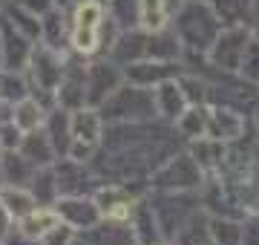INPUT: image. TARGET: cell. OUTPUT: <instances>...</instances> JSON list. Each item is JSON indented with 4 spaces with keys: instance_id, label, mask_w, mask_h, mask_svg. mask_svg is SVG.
<instances>
[{
    "instance_id": "9c48e42d",
    "label": "cell",
    "mask_w": 259,
    "mask_h": 245,
    "mask_svg": "<svg viewBox=\"0 0 259 245\" xmlns=\"http://www.w3.org/2000/svg\"><path fill=\"white\" fill-rule=\"evenodd\" d=\"M87 61L90 58L78 55V52H66V66L64 78L55 90V104L69 113L87 107Z\"/></svg>"
},
{
    "instance_id": "74e56055",
    "label": "cell",
    "mask_w": 259,
    "mask_h": 245,
    "mask_svg": "<svg viewBox=\"0 0 259 245\" xmlns=\"http://www.w3.org/2000/svg\"><path fill=\"white\" fill-rule=\"evenodd\" d=\"M20 139H23V130H20L15 121H3L0 124V153L3 150H18Z\"/></svg>"
},
{
    "instance_id": "f1b7e54d",
    "label": "cell",
    "mask_w": 259,
    "mask_h": 245,
    "mask_svg": "<svg viewBox=\"0 0 259 245\" xmlns=\"http://www.w3.org/2000/svg\"><path fill=\"white\" fill-rule=\"evenodd\" d=\"M0 202H3V208H6L15 219H23L26 214H32L37 208L32 190L18 188V185H3V188H0Z\"/></svg>"
},
{
    "instance_id": "bcb514c9",
    "label": "cell",
    "mask_w": 259,
    "mask_h": 245,
    "mask_svg": "<svg viewBox=\"0 0 259 245\" xmlns=\"http://www.w3.org/2000/svg\"><path fill=\"white\" fill-rule=\"evenodd\" d=\"M167 3H170V9H176V6L182 3V0H167Z\"/></svg>"
},
{
    "instance_id": "2e32d148",
    "label": "cell",
    "mask_w": 259,
    "mask_h": 245,
    "mask_svg": "<svg viewBox=\"0 0 259 245\" xmlns=\"http://www.w3.org/2000/svg\"><path fill=\"white\" fill-rule=\"evenodd\" d=\"M37 44L58 49V52H69V12H66V6H55L40 18V40Z\"/></svg>"
},
{
    "instance_id": "5b68a950",
    "label": "cell",
    "mask_w": 259,
    "mask_h": 245,
    "mask_svg": "<svg viewBox=\"0 0 259 245\" xmlns=\"http://www.w3.org/2000/svg\"><path fill=\"white\" fill-rule=\"evenodd\" d=\"M204 179L207 173L196 165L187 147H179L150 173V190H202Z\"/></svg>"
},
{
    "instance_id": "f546056e",
    "label": "cell",
    "mask_w": 259,
    "mask_h": 245,
    "mask_svg": "<svg viewBox=\"0 0 259 245\" xmlns=\"http://www.w3.org/2000/svg\"><path fill=\"white\" fill-rule=\"evenodd\" d=\"M58 222H61V219H58L55 208H35L32 214H26L23 219H18V228L29 236V239L40 242V236L47 234L52 225H58Z\"/></svg>"
},
{
    "instance_id": "e575fe53",
    "label": "cell",
    "mask_w": 259,
    "mask_h": 245,
    "mask_svg": "<svg viewBox=\"0 0 259 245\" xmlns=\"http://www.w3.org/2000/svg\"><path fill=\"white\" fill-rule=\"evenodd\" d=\"M239 78H245L248 84L259 87V40L250 35L248 47H245V55H242V64H239Z\"/></svg>"
},
{
    "instance_id": "7a4b0ae2",
    "label": "cell",
    "mask_w": 259,
    "mask_h": 245,
    "mask_svg": "<svg viewBox=\"0 0 259 245\" xmlns=\"http://www.w3.org/2000/svg\"><path fill=\"white\" fill-rule=\"evenodd\" d=\"M170 29L176 32L185 55H207V49L213 47L216 35L222 32V23H219L210 3H204V0H182L173 9Z\"/></svg>"
},
{
    "instance_id": "7bdbcfd3",
    "label": "cell",
    "mask_w": 259,
    "mask_h": 245,
    "mask_svg": "<svg viewBox=\"0 0 259 245\" xmlns=\"http://www.w3.org/2000/svg\"><path fill=\"white\" fill-rule=\"evenodd\" d=\"M250 35L259 40V20H253V23H250Z\"/></svg>"
},
{
    "instance_id": "83f0119b",
    "label": "cell",
    "mask_w": 259,
    "mask_h": 245,
    "mask_svg": "<svg viewBox=\"0 0 259 245\" xmlns=\"http://www.w3.org/2000/svg\"><path fill=\"white\" fill-rule=\"evenodd\" d=\"M29 190H32V196H35L37 208H52L61 196V190H58V179H55V168L49 165V168H37L32 182H29Z\"/></svg>"
},
{
    "instance_id": "ee69618b",
    "label": "cell",
    "mask_w": 259,
    "mask_h": 245,
    "mask_svg": "<svg viewBox=\"0 0 259 245\" xmlns=\"http://www.w3.org/2000/svg\"><path fill=\"white\" fill-rule=\"evenodd\" d=\"M250 9H253V20H259V0H250Z\"/></svg>"
},
{
    "instance_id": "d6986e66",
    "label": "cell",
    "mask_w": 259,
    "mask_h": 245,
    "mask_svg": "<svg viewBox=\"0 0 259 245\" xmlns=\"http://www.w3.org/2000/svg\"><path fill=\"white\" fill-rule=\"evenodd\" d=\"M83 239L90 245H139L133 225L130 222H118V219H101L95 228L83 231Z\"/></svg>"
},
{
    "instance_id": "484cf974",
    "label": "cell",
    "mask_w": 259,
    "mask_h": 245,
    "mask_svg": "<svg viewBox=\"0 0 259 245\" xmlns=\"http://www.w3.org/2000/svg\"><path fill=\"white\" fill-rule=\"evenodd\" d=\"M210 6L222 26H250L253 23L250 0H210Z\"/></svg>"
},
{
    "instance_id": "cb8c5ba5",
    "label": "cell",
    "mask_w": 259,
    "mask_h": 245,
    "mask_svg": "<svg viewBox=\"0 0 259 245\" xmlns=\"http://www.w3.org/2000/svg\"><path fill=\"white\" fill-rule=\"evenodd\" d=\"M173 242H176V245H213L210 214H207L204 208H199L193 217L182 225V231L176 234V239H173Z\"/></svg>"
},
{
    "instance_id": "681fc988",
    "label": "cell",
    "mask_w": 259,
    "mask_h": 245,
    "mask_svg": "<svg viewBox=\"0 0 259 245\" xmlns=\"http://www.w3.org/2000/svg\"><path fill=\"white\" fill-rule=\"evenodd\" d=\"M6 3H9V0H0V6H6Z\"/></svg>"
},
{
    "instance_id": "3957f363",
    "label": "cell",
    "mask_w": 259,
    "mask_h": 245,
    "mask_svg": "<svg viewBox=\"0 0 259 245\" xmlns=\"http://www.w3.org/2000/svg\"><path fill=\"white\" fill-rule=\"evenodd\" d=\"M98 110L104 115V124H130V121H153V118H158L153 90L130 84V81H124Z\"/></svg>"
},
{
    "instance_id": "ab89813d",
    "label": "cell",
    "mask_w": 259,
    "mask_h": 245,
    "mask_svg": "<svg viewBox=\"0 0 259 245\" xmlns=\"http://www.w3.org/2000/svg\"><path fill=\"white\" fill-rule=\"evenodd\" d=\"M12 3L23 6L26 12H32V15H37V18H44L47 12H52L58 6V0H12Z\"/></svg>"
},
{
    "instance_id": "f907efd6",
    "label": "cell",
    "mask_w": 259,
    "mask_h": 245,
    "mask_svg": "<svg viewBox=\"0 0 259 245\" xmlns=\"http://www.w3.org/2000/svg\"><path fill=\"white\" fill-rule=\"evenodd\" d=\"M0 18H3V6H0Z\"/></svg>"
},
{
    "instance_id": "7402d4cb",
    "label": "cell",
    "mask_w": 259,
    "mask_h": 245,
    "mask_svg": "<svg viewBox=\"0 0 259 245\" xmlns=\"http://www.w3.org/2000/svg\"><path fill=\"white\" fill-rule=\"evenodd\" d=\"M0 168H3V182H6V185L29 188V182L35 176L37 165H32L20 150H3L0 153Z\"/></svg>"
},
{
    "instance_id": "4316f807",
    "label": "cell",
    "mask_w": 259,
    "mask_h": 245,
    "mask_svg": "<svg viewBox=\"0 0 259 245\" xmlns=\"http://www.w3.org/2000/svg\"><path fill=\"white\" fill-rule=\"evenodd\" d=\"M26 95H32V84H29L26 69H9V66H3L0 69V101L18 104Z\"/></svg>"
},
{
    "instance_id": "52a82bcc",
    "label": "cell",
    "mask_w": 259,
    "mask_h": 245,
    "mask_svg": "<svg viewBox=\"0 0 259 245\" xmlns=\"http://www.w3.org/2000/svg\"><path fill=\"white\" fill-rule=\"evenodd\" d=\"M250 40V26H222L213 47L207 49V64L222 72H239L242 55Z\"/></svg>"
},
{
    "instance_id": "816d5d0a",
    "label": "cell",
    "mask_w": 259,
    "mask_h": 245,
    "mask_svg": "<svg viewBox=\"0 0 259 245\" xmlns=\"http://www.w3.org/2000/svg\"><path fill=\"white\" fill-rule=\"evenodd\" d=\"M204 3H210V0H204Z\"/></svg>"
},
{
    "instance_id": "4dcf8cb0",
    "label": "cell",
    "mask_w": 259,
    "mask_h": 245,
    "mask_svg": "<svg viewBox=\"0 0 259 245\" xmlns=\"http://www.w3.org/2000/svg\"><path fill=\"white\" fill-rule=\"evenodd\" d=\"M47 113H49V107H44V104L35 98V95H26L23 101L15 104V124H18L23 133L37 130V127H44V118H47Z\"/></svg>"
},
{
    "instance_id": "6da1fadb",
    "label": "cell",
    "mask_w": 259,
    "mask_h": 245,
    "mask_svg": "<svg viewBox=\"0 0 259 245\" xmlns=\"http://www.w3.org/2000/svg\"><path fill=\"white\" fill-rule=\"evenodd\" d=\"M69 12V52H78L83 58L107 55L112 40L118 38V29L107 18L104 0H78L75 6H66Z\"/></svg>"
},
{
    "instance_id": "60d3db41",
    "label": "cell",
    "mask_w": 259,
    "mask_h": 245,
    "mask_svg": "<svg viewBox=\"0 0 259 245\" xmlns=\"http://www.w3.org/2000/svg\"><path fill=\"white\" fill-rule=\"evenodd\" d=\"M15 225H18V219L12 217L9 211L3 208V202H0V245H3V239L12 234V228H15Z\"/></svg>"
},
{
    "instance_id": "f6af8a7d",
    "label": "cell",
    "mask_w": 259,
    "mask_h": 245,
    "mask_svg": "<svg viewBox=\"0 0 259 245\" xmlns=\"http://www.w3.org/2000/svg\"><path fill=\"white\" fill-rule=\"evenodd\" d=\"M72 245H90V242H87V239H83L81 234H78V236H75V239H72Z\"/></svg>"
},
{
    "instance_id": "1f68e13d",
    "label": "cell",
    "mask_w": 259,
    "mask_h": 245,
    "mask_svg": "<svg viewBox=\"0 0 259 245\" xmlns=\"http://www.w3.org/2000/svg\"><path fill=\"white\" fill-rule=\"evenodd\" d=\"M173 9L167 0H141V29L144 32H158L170 26Z\"/></svg>"
},
{
    "instance_id": "d590c367",
    "label": "cell",
    "mask_w": 259,
    "mask_h": 245,
    "mask_svg": "<svg viewBox=\"0 0 259 245\" xmlns=\"http://www.w3.org/2000/svg\"><path fill=\"white\" fill-rule=\"evenodd\" d=\"M75 236L78 234H75L66 222H58V225H52L47 234L40 236V245H72Z\"/></svg>"
},
{
    "instance_id": "836d02e7",
    "label": "cell",
    "mask_w": 259,
    "mask_h": 245,
    "mask_svg": "<svg viewBox=\"0 0 259 245\" xmlns=\"http://www.w3.org/2000/svg\"><path fill=\"white\" fill-rule=\"evenodd\" d=\"M213 245H242V219L233 217H210Z\"/></svg>"
},
{
    "instance_id": "ffe728a7",
    "label": "cell",
    "mask_w": 259,
    "mask_h": 245,
    "mask_svg": "<svg viewBox=\"0 0 259 245\" xmlns=\"http://www.w3.org/2000/svg\"><path fill=\"white\" fill-rule=\"evenodd\" d=\"M18 150L23 153L32 165H37V168H49V165H55L58 161V153H55V147H52V142H49V136H47L44 127L23 133Z\"/></svg>"
},
{
    "instance_id": "8992f818",
    "label": "cell",
    "mask_w": 259,
    "mask_h": 245,
    "mask_svg": "<svg viewBox=\"0 0 259 245\" xmlns=\"http://www.w3.org/2000/svg\"><path fill=\"white\" fill-rule=\"evenodd\" d=\"M124 66L112 58L95 55L87 61V107H101L121 84H124Z\"/></svg>"
},
{
    "instance_id": "44dd1931",
    "label": "cell",
    "mask_w": 259,
    "mask_h": 245,
    "mask_svg": "<svg viewBox=\"0 0 259 245\" xmlns=\"http://www.w3.org/2000/svg\"><path fill=\"white\" fill-rule=\"evenodd\" d=\"M72 139L87 144H101L104 139V115L98 107H81L72 113Z\"/></svg>"
},
{
    "instance_id": "8d00e7d4",
    "label": "cell",
    "mask_w": 259,
    "mask_h": 245,
    "mask_svg": "<svg viewBox=\"0 0 259 245\" xmlns=\"http://www.w3.org/2000/svg\"><path fill=\"white\" fill-rule=\"evenodd\" d=\"M242 245H259V211H245L242 217Z\"/></svg>"
},
{
    "instance_id": "30bf717a",
    "label": "cell",
    "mask_w": 259,
    "mask_h": 245,
    "mask_svg": "<svg viewBox=\"0 0 259 245\" xmlns=\"http://www.w3.org/2000/svg\"><path fill=\"white\" fill-rule=\"evenodd\" d=\"M52 208H55L58 219L66 222L75 234L90 231V228H95L104 219V214H101V208H98V202H95V196H58V202Z\"/></svg>"
},
{
    "instance_id": "f35d334b",
    "label": "cell",
    "mask_w": 259,
    "mask_h": 245,
    "mask_svg": "<svg viewBox=\"0 0 259 245\" xmlns=\"http://www.w3.org/2000/svg\"><path fill=\"white\" fill-rule=\"evenodd\" d=\"M95 153H98V147H95V144H87V142L72 139V144H69V153H66V156H69V159H75V161H87V165H90V161L95 159Z\"/></svg>"
},
{
    "instance_id": "b9f144b4",
    "label": "cell",
    "mask_w": 259,
    "mask_h": 245,
    "mask_svg": "<svg viewBox=\"0 0 259 245\" xmlns=\"http://www.w3.org/2000/svg\"><path fill=\"white\" fill-rule=\"evenodd\" d=\"M3 245H40V242H35V239H29L26 234H23V231H20L18 225L12 228V234L6 236V239H3Z\"/></svg>"
},
{
    "instance_id": "8fae6325",
    "label": "cell",
    "mask_w": 259,
    "mask_h": 245,
    "mask_svg": "<svg viewBox=\"0 0 259 245\" xmlns=\"http://www.w3.org/2000/svg\"><path fill=\"white\" fill-rule=\"evenodd\" d=\"M187 66L185 61H156V58H144V61H136V64L124 66V78L130 84L139 87H153L161 84V81H170V78H179Z\"/></svg>"
},
{
    "instance_id": "d6a6232c",
    "label": "cell",
    "mask_w": 259,
    "mask_h": 245,
    "mask_svg": "<svg viewBox=\"0 0 259 245\" xmlns=\"http://www.w3.org/2000/svg\"><path fill=\"white\" fill-rule=\"evenodd\" d=\"M3 18L9 20L15 29H20L26 38H32L35 44L40 40V18H37V15H32V12H26L23 6H18V3L9 0V3L3 6Z\"/></svg>"
},
{
    "instance_id": "7dc6e473",
    "label": "cell",
    "mask_w": 259,
    "mask_h": 245,
    "mask_svg": "<svg viewBox=\"0 0 259 245\" xmlns=\"http://www.w3.org/2000/svg\"><path fill=\"white\" fill-rule=\"evenodd\" d=\"M3 185H6V182H3V168H0V188H3Z\"/></svg>"
},
{
    "instance_id": "e0dca14e",
    "label": "cell",
    "mask_w": 259,
    "mask_h": 245,
    "mask_svg": "<svg viewBox=\"0 0 259 245\" xmlns=\"http://www.w3.org/2000/svg\"><path fill=\"white\" fill-rule=\"evenodd\" d=\"M187 153L196 159V165L210 176V173H219L225 168V156H228V144L219 142V139H210V136H199L193 142L185 144Z\"/></svg>"
},
{
    "instance_id": "ac0fdd59",
    "label": "cell",
    "mask_w": 259,
    "mask_h": 245,
    "mask_svg": "<svg viewBox=\"0 0 259 245\" xmlns=\"http://www.w3.org/2000/svg\"><path fill=\"white\" fill-rule=\"evenodd\" d=\"M44 130H47L49 142L55 147L58 159H64L69 153V144H72V113L55 104L47 113V118H44Z\"/></svg>"
},
{
    "instance_id": "7c38bea8",
    "label": "cell",
    "mask_w": 259,
    "mask_h": 245,
    "mask_svg": "<svg viewBox=\"0 0 259 245\" xmlns=\"http://www.w3.org/2000/svg\"><path fill=\"white\" fill-rule=\"evenodd\" d=\"M245 130H248V115L245 113L225 107V104H210V110H207V136L210 139L233 144L245 136Z\"/></svg>"
},
{
    "instance_id": "ba28073f",
    "label": "cell",
    "mask_w": 259,
    "mask_h": 245,
    "mask_svg": "<svg viewBox=\"0 0 259 245\" xmlns=\"http://www.w3.org/2000/svg\"><path fill=\"white\" fill-rule=\"evenodd\" d=\"M52 168H55L61 196H95V190L104 185L98 179V173L93 170V165H87V161H75L69 156H64Z\"/></svg>"
},
{
    "instance_id": "5bb4252c",
    "label": "cell",
    "mask_w": 259,
    "mask_h": 245,
    "mask_svg": "<svg viewBox=\"0 0 259 245\" xmlns=\"http://www.w3.org/2000/svg\"><path fill=\"white\" fill-rule=\"evenodd\" d=\"M147 55H150V32H144V29L118 32V38L112 40V47L107 49V58H112L118 66H130L136 61H144Z\"/></svg>"
},
{
    "instance_id": "603a6c76",
    "label": "cell",
    "mask_w": 259,
    "mask_h": 245,
    "mask_svg": "<svg viewBox=\"0 0 259 245\" xmlns=\"http://www.w3.org/2000/svg\"><path fill=\"white\" fill-rule=\"evenodd\" d=\"M207 110H210V104H190L185 113L179 115V121L173 127H176L179 139L185 144L199 139V136H207Z\"/></svg>"
},
{
    "instance_id": "4fadbf2b",
    "label": "cell",
    "mask_w": 259,
    "mask_h": 245,
    "mask_svg": "<svg viewBox=\"0 0 259 245\" xmlns=\"http://www.w3.org/2000/svg\"><path fill=\"white\" fill-rule=\"evenodd\" d=\"M0 47H3V66L9 69H26L35 40L26 38L20 29H15L6 18H0Z\"/></svg>"
},
{
    "instance_id": "d4e9b609",
    "label": "cell",
    "mask_w": 259,
    "mask_h": 245,
    "mask_svg": "<svg viewBox=\"0 0 259 245\" xmlns=\"http://www.w3.org/2000/svg\"><path fill=\"white\" fill-rule=\"evenodd\" d=\"M104 6L118 32L141 29V0H104Z\"/></svg>"
},
{
    "instance_id": "9a60e30c",
    "label": "cell",
    "mask_w": 259,
    "mask_h": 245,
    "mask_svg": "<svg viewBox=\"0 0 259 245\" xmlns=\"http://www.w3.org/2000/svg\"><path fill=\"white\" fill-rule=\"evenodd\" d=\"M153 98H156L158 121H164V124H176L179 115L190 107L185 90H182V84H179V78H170V81L156 84V87H153Z\"/></svg>"
},
{
    "instance_id": "277c9868",
    "label": "cell",
    "mask_w": 259,
    "mask_h": 245,
    "mask_svg": "<svg viewBox=\"0 0 259 245\" xmlns=\"http://www.w3.org/2000/svg\"><path fill=\"white\" fill-rule=\"evenodd\" d=\"M64 66H66V52L35 44L26 75H29V84H32V95L49 110L55 107V90L61 84V78H64Z\"/></svg>"
},
{
    "instance_id": "c3c4849f",
    "label": "cell",
    "mask_w": 259,
    "mask_h": 245,
    "mask_svg": "<svg viewBox=\"0 0 259 245\" xmlns=\"http://www.w3.org/2000/svg\"><path fill=\"white\" fill-rule=\"evenodd\" d=\"M0 69H3V47H0Z\"/></svg>"
}]
</instances>
